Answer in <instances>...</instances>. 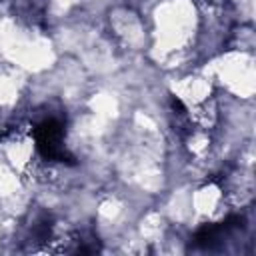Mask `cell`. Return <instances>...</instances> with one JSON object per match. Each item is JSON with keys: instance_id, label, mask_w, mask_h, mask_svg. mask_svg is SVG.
<instances>
[{"instance_id": "6da1fadb", "label": "cell", "mask_w": 256, "mask_h": 256, "mask_svg": "<svg viewBox=\"0 0 256 256\" xmlns=\"http://www.w3.org/2000/svg\"><path fill=\"white\" fill-rule=\"evenodd\" d=\"M34 138H36V148L44 158L56 160V162H72L74 160L62 144L64 128L58 120H44L34 130Z\"/></svg>"}]
</instances>
